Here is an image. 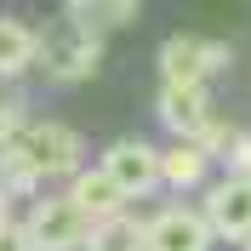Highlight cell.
I'll list each match as a JSON object with an SVG mask.
<instances>
[{
  "label": "cell",
  "instance_id": "obj_1",
  "mask_svg": "<svg viewBox=\"0 0 251 251\" xmlns=\"http://www.w3.org/2000/svg\"><path fill=\"white\" fill-rule=\"evenodd\" d=\"M29 234H34V246H40V251H75V246L92 240V217H86L69 194H63V200H34Z\"/></svg>",
  "mask_w": 251,
  "mask_h": 251
},
{
  "label": "cell",
  "instance_id": "obj_2",
  "mask_svg": "<svg viewBox=\"0 0 251 251\" xmlns=\"http://www.w3.org/2000/svg\"><path fill=\"white\" fill-rule=\"evenodd\" d=\"M103 166H109L114 177H120V188L137 200V194H149L154 183H166V160L149 149V143H137V137H120V143H109V154H103Z\"/></svg>",
  "mask_w": 251,
  "mask_h": 251
},
{
  "label": "cell",
  "instance_id": "obj_3",
  "mask_svg": "<svg viewBox=\"0 0 251 251\" xmlns=\"http://www.w3.org/2000/svg\"><path fill=\"white\" fill-rule=\"evenodd\" d=\"M211 217L205 211H188V205H172L149 223V251H205L211 246Z\"/></svg>",
  "mask_w": 251,
  "mask_h": 251
},
{
  "label": "cell",
  "instance_id": "obj_4",
  "mask_svg": "<svg viewBox=\"0 0 251 251\" xmlns=\"http://www.w3.org/2000/svg\"><path fill=\"white\" fill-rule=\"evenodd\" d=\"M205 217L223 240H251V177H228L205 194Z\"/></svg>",
  "mask_w": 251,
  "mask_h": 251
},
{
  "label": "cell",
  "instance_id": "obj_5",
  "mask_svg": "<svg viewBox=\"0 0 251 251\" xmlns=\"http://www.w3.org/2000/svg\"><path fill=\"white\" fill-rule=\"evenodd\" d=\"M160 120L172 126L177 137H200L205 126H211V103H205L200 80H166V92H160Z\"/></svg>",
  "mask_w": 251,
  "mask_h": 251
},
{
  "label": "cell",
  "instance_id": "obj_6",
  "mask_svg": "<svg viewBox=\"0 0 251 251\" xmlns=\"http://www.w3.org/2000/svg\"><path fill=\"white\" fill-rule=\"evenodd\" d=\"M69 200H75L92 223H103V217H114V211H126L131 194L120 188V177H114L109 166H92V172H75V177H69Z\"/></svg>",
  "mask_w": 251,
  "mask_h": 251
},
{
  "label": "cell",
  "instance_id": "obj_7",
  "mask_svg": "<svg viewBox=\"0 0 251 251\" xmlns=\"http://www.w3.org/2000/svg\"><path fill=\"white\" fill-rule=\"evenodd\" d=\"M223 57H228V51L211 46V40L177 34V40H166V46H160V75H166V80H205Z\"/></svg>",
  "mask_w": 251,
  "mask_h": 251
},
{
  "label": "cell",
  "instance_id": "obj_8",
  "mask_svg": "<svg viewBox=\"0 0 251 251\" xmlns=\"http://www.w3.org/2000/svg\"><path fill=\"white\" fill-rule=\"evenodd\" d=\"M46 69L57 80H86L97 69V29H75L69 40H57V46L46 51Z\"/></svg>",
  "mask_w": 251,
  "mask_h": 251
},
{
  "label": "cell",
  "instance_id": "obj_9",
  "mask_svg": "<svg viewBox=\"0 0 251 251\" xmlns=\"http://www.w3.org/2000/svg\"><path fill=\"white\" fill-rule=\"evenodd\" d=\"M46 57V46H40V34L29 29V23H0V75L17 80V75H29V63Z\"/></svg>",
  "mask_w": 251,
  "mask_h": 251
},
{
  "label": "cell",
  "instance_id": "obj_10",
  "mask_svg": "<svg viewBox=\"0 0 251 251\" xmlns=\"http://www.w3.org/2000/svg\"><path fill=\"white\" fill-rule=\"evenodd\" d=\"M86 251H149V228L114 211V217L92 223V240H86Z\"/></svg>",
  "mask_w": 251,
  "mask_h": 251
},
{
  "label": "cell",
  "instance_id": "obj_11",
  "mask_svg": "<svg viewBox=\"0 0 251 251\" xmlns=\"http://www.w3.org/2000/svg\"><path fill=\"white\" fill-rule=\"evenodd\" d=\"M205 154H211V149H205V143H194V137H183V143H172V149H166V183L172 188H194L205 177Z\"/></svg>",
  "mask_w": 251,
  "mask_h": 251
},
{
  "label": "cell",
  "instance_id": "obj_12",
  "mask_svg": "<svg viewBox=\"0 0 251 251\" xmlns=\"http://www.w3.org/2000/svg\"><path fill=\"white\" fill-rule=\"evenodd\" d=\"M69 12H75L80 29H114V23H126V17H137V0H69Z\"/></svg>",
  "mask_w": 251,
  "mask_h": 251
},
{
  "label": "cell",
  "instance_id": "obj_13",
  "mask_svg": "<svg viewBox=\"0 0 251 251\" xmlns=\"http://www.w3.org/2000/svg\"><path fill=\"white\" fill-rule=\"evenodd\" d=\"M6 137H17V131H23V103H17V97H6Z\"/></svg>",
  "mask_w": 251,
  "mask_h": 251
},
{
  "label": "cell",
  "instance_id": "obj_14",
  "mask_svg": "<svg viewBox=\"0 0 251 251\" xmlns=\"http://www.w3.org/2000/svg\"><path fill=\"white\" fill-rule=\"evenodd\" d=\"M246 251H251V240H246Z\"/></svg>",
  "mask_w": 251,
  "mask_h": 251
}]
</instances>
